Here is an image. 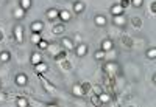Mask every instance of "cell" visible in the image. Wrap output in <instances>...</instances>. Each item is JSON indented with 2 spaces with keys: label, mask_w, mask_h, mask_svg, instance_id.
Segmentation results:
<instances>
[{
  "label": "cell",
  "mask_w": 156,
  "mask_h": 107,
  "mask_svg": "<svg viewBox=\"0 0 156 107\" xmlns=\"http://www.w3.org/2000/svg\"><path fill=\"white\" fill-rule=\"evenodd\" d=\"M12 39L17 42V44H22L23 42V26L20 23H16L14 28H12Z\"/></svg>",
  "instance_id": "6da1fadb"
},
{
  "label": "cell",
  "mask_w": 156,
  "mask_h": 107,
  "mask_svg": "<svg viewBox=\"0 0 156 107\" xmlns=\"http://www.w3.org/2000/svg\"><path fill=\"white\" fill-rule=\"evenodd\" d=\"M61 47L64 50H67V51H72L75 48V42H73V39L72 37H67V36H62L61 39Z\"/></svg>",
  "instance_id": "7a4b0ae2"
},
{
  "label": "cell",
  "mask_w": 156,
  "mask_h": 107,
  "mask_svg": "<svg viewBox=\"0 0 156 107\" xmlns=\"http://www.w3.org/2000/svg\"><path fill=\"white\" fill-rule=\"evenodd\" d=\"M73 50H75V55H76L78 58H84V56L87 55V51H89V45L81 42V44H78Z\"/></svg>",
  "instance_id": "3957f363"
},
{
  "label": "cell",
  "mask_w": 156,
  "mask_h": 107,
  "mask_svg": "<svg viewBox=\"0 0 156 107\" xmlns=\"http://www.w3.org/2000/svg\"><path fill=\"white\" fill-rule=\"evenodd\" d=\"M14 82H16L17 87H25V85L28 84V76L25 75V73H17L14 76Z\"/></svg>",
  "instance_id": "277c9868"
},
{
  "label": "cell",
  "mask_w": 156,
  "mask_h": 107,
  "mask_svg": "<svg viewBox=\"0 0 156 107\" xmlns=\"http://www.w3.org/2000/svg\"><path fill=\"white\" fill-rule=\"evenodd\" d=\"M112 23H114L115 26H119V28H125L126 23H128V19H126V16H125V14L114 16V17H112Z\"/></svg>",
  "instance_id": "5b68a950"
},
{
  "label": "cell",
  "mask_w": 156,
  "mask_h": 107,
  "mask_svg": "<svg viewBox=\"0 0 156 107\" xmlns=\"http://www.w3.org/2000/svg\"><path fill=\"white\" fill-rule=\"evenodd\" d=\"M105 72L108 73V76H115V73H119L120 69L119 65H117V62H109L105 65Z\"/></svg>",
  "instance_id": "8992f818"
},
{
  "label": "cell",
  "mask_w": 156,
  "mask_h": 107,
  "mask_svg": "<svg viewBox=\"0 0 156 107\" xmlns=\"http://www.w3.org/2000/svg\"><path fill=\"white\" fill-rule=\"evenodd\" d=\"M51 33H53L55 36H62L64 33H66V23L64 22L55 23L53 26H51Z\"/></svg>",
  "instance_id": "52a82bcc"
},
{
  "label": "cell",
  "mask_w": 156,
  "mask_h": 107,
  "mask_svg": "<svg viewBox=\"0 0 156 107\" xmlns=\"http://www.w3.org/2000/svg\"><path fill=\"white\" fill-rule=\"evenodd\" d=\"M58 14H59V9H56V8H48V9L45 11V17H47L48 22L58 20Z\"/></svg>",
  "instance_id": "ba28073f"
},
{
  "label": "cell",
  "mask_w": 156,
  "mask_h": 107,
  "mask_svg": "<svg viewBox=\"0 0 156 107\" xmlns=\"http://www.w3.org/2000/svg\"><path fill=\"white\" fill-rule=\"evenodd\" d=\"M58 20L64 22V23H67L72 20V12L69 9H59V14H58Z\"/></svg>",
  "instance_id": "9c48e42d"
},
{
  "label": "cell",
  "mask_w": 156,
  "mask_h": 107,
  "mask_svg": "<svg viewBox=\"0 0 156 107\" xmlns=\"http://www.w3.org/2000/svg\"><path fill=\"white\" fill-rule=\"evenodd\" d=\"M94 23H95V26H98V28H105V26L108 25V19H106V16H103V14H95Z\"/></svg>",
  "instance_id": "30bf717a"
},
{
  "label": "cell",
  "mask_w": 156,
  "mask_h": 107,
  "mask_svg": "<svg viewBox=\"0 0 156 107\" xmlns=\"http://www.w3.org/2000/svg\"><path fill=\"white\" fill-rule=\"evenodd\" d=\"M33 70H34V73H37V75H44V73L48 72V64H45V62L41 61L39 64L33 65Z\"/></svg>",
  "instance_id": "8fae6325"
},
{
  "label": "cell",
  "mask_w": 156,
  "mask_h": 107,
  "mask_svg": "<svg viewBox=\"0 0 156 107\" xmlns=\"http://www.w3.org/2000/svg\"><path fill=\"white\" fill-rule=\"evenodd\" d=\"M25 16H27V11L22 9L19 5L12 9V17H14L16 20H22V19H25Z\"/></svg>",
  "instance_id": "7c38bea8"
},
{
  "label": "cell",
  "mask_w": 156,
  "mask_h": 107,
  "mask_svg": "<svg viewBox=\"0 0 156 107\" xmlns=\"http://www.w3.org/2000/svg\"><path fill=\"white\" fill-rule=\"evenodd\" d=\"M42 30H44V22L42 20L31 22V25H30V31L31 33H42Z\"/></svg>",
  "instance_id": "4fadbf2b"
},
{
  "label": "cell",
  "mask_w": 156,
  "mask_h": 107,
  "mask_svg": "<svg viewBox=\"0 0 156 107\" xmlns=\"http://www.w3.org/2000/svg\"><path fill=\"white\" fill-rule=\"evenodd\" d=\"M109 12H111V14H112V17L114 16H120V14H125V9L119 5V2H117V3H114L111 8H109Z\"/></svg>",
  "instance_id": "5bb4252c"
},
{
  "label": "cell",
  "mask_w": 156,
  "mask_h": 107,
  "mask_svg": "<svg viewBox=\"0 0 156 107\" xmlns=\"http://www.w3.org/2000/svg\"><path fill=\"white\" fill-rule=\"evenodd\" d=\"M73 12L75 14H81V12L86 9V3L84 2H81V0H76V2H73Z\"/></svg>",
  "instance_id": "9a60e30c"
},
{
  "label": "cell",
  "mask_w": 156,
  "mask_h": 107,
  "mask_svg": "<svg viewBox=\"0 0 156 107\" xmlns=\"http://www.w3.org/2000/svg\"><path fill=\"white\" fill-rule=\"evenodd\" d=\"M101 50L103 51H112L114 50V42H112V39H105V41L101 42Z\"/></svg>",
  "instance_id": "2e32d148"
},
{
  "label": "cell",
  "mask_w": 156,
  "mask_h": 107,
  "mask_svg": "<svg viewBox=\"0 0 156 107\" xmlns=\"http://www.w3.org/2000/svg\"><path fill=\"white\" fill-rule=\"evenodd\" d=\"M11 61V53L8 50H0V64H8Z\"/></svg>",
  "instance_id": "e0dca14e"
},
{
  "label": "cell",
  "mask_w": 156,
  "mask_h": 107,
  "mask_svg": "<svg viewBox=\"0 0 156 107\" xmlns=\"http://www.w3.org/2000/svg\"><path fill=\"white\" fill-rule=\"evenodd\" d=\"M98 99L101 104H109L112 101V96H111V93H106V92H101L100 95H98Z\"/></svg>",
  "instance_id": "ac0fdd59"
},
{
  "label": "cell",
  "mask_w": 156,
  "mask_h": 107,
  "mask_svg": "<svg viewBox=\"0 0 156 107\" xmlns=\"http://www.w3.org/2000/svg\"><path fill=\"white\" fill-rule=\"evenodd\" d=\"M42 61V55H41V51H33L31 53V58H30V62L31 65H36Z\"/></svg>",
  "instance_id": "d6986e66"
},
{
  "label": "cell",
  "mask_w": 156,
  "mask_h": 107,
  "mask_svg": "<svg viewBox=\"0 0 156 107\" xmlns=\"http://www.w3.org/2000/svg\"><path fill=\"white\" fill-rule=\"evenodd\" d=\"M67 53H69L67 50H64V48H61V50H59V51L56 53V55H53V59H55V61H58V62H61L62 59H66V56H67Z\"/></svg>",
  "instance_id": "ffe728a7"
},
{
  "label": "cell",
  "mask_w": 156,
  "mask_h": 107,
  "mask_svg": "<svg viewBox=\"0 0 156 107\" xmlns=\"http://www.w3.org/2000/svg\"><path fill=\"white\" fill-rule=\"evenodd\" d=\"M61 48H62V47H61L59 44H48V48H47V50H48L50 55L53 56V55H56V53H58Z\"/></svg>",
  "instance_id": "44dd1931"
},
{
  "label": "cell",
  "mask_w": 156,
  "mask_h": 107,
  "mask_svg": "<svg viewBox=\"0 0 156 107\" xmlns=\"http://www.w3.org/2000/svg\"><path fill=\"white\" fill-rule=\"evenodd\" d=\"M19 6L25 11H28L33 6V0H19Z\"/></svg>",
  "instance_id": "7402d4cb"
},
{
  "label": "cell",
  "mask_w": 156,
  "mask_h": 107,
  "mask_svg": "<svg viewBox=\"0 0 156 107\" xmlns=\"http://www.w3.org/2000/svg\"><path fill=\"white\" fill-rule=\"evenodd\" d=\"M94 59H95V61H105V59H106V51H103L101 48L97 50V51L94 53Z\"/></svg>",
  "instance_id": "603a6c76"
},
{
  "label": "cell",
  "mask_w": 156,
  "mask_h": 107,
  "mask_svg": "<svg viewBox=\"0 0 156 107\" xmlns=\"http://www.w3.org/2000/svg\"><path fill=\"white\" fill-rule=\"evenodd\" d=\"M42 39V36H41V33H31V36H30V42L33 44V45H37V42Z\"/></svg>",
  "instance_id": "cb8c5ba5"
},
{
  "label": "cell",
  "mask_w": 156,
  "mask_h": 107,
  "mask_svg": "<svg viewBox=\"0 0 156 107\" xmlns=\"http://www.w3.org/2000/svg\"><path fill=\"white\" fill-rule=\"evenodd\" d=\"M16 105H17V107H28L30 102H28L27 98H17V99H16Z\"/></svg>",
  "instance_id": "d4e9b609"
},
{
  "label": "cell",
  "mask_w": 156,
  "mask_h": 107,
  "mask_svg": "<svg viewBox=\"0 0 156 107\" xmlns=\"http://www.w3.org/2000/svg\"><path fill=\"white\" fill-rule=\"evenodd\" d=\"M48 44H50V42L47 41V39H41V41L37 42V48L41 50V51H44V50L48 48Z\"/></svg>",
  "instance_id": "484cf974"
},
{
  "label": "cell",
  "mask_w": 156,
  "mask_h": 107,
  "mask_svg": "<svg viewBox=\"0 0 156 107\" xmlns=\"http://www.w3.org/2000/svg\"><path fill=\"white\" fill-rule=\"evenodd\" d=\"M145 56H147V59H156V48L154 47H151V48H148L147 50V53H145Z\"/></svg>",
  "instance_id": "4316f807"
},
{
  "label": "cell",
  "mask_w": 156,
  "mask_h": 107,
  "mask_svg": "<svg viewBox=\"0 0 156 107\" xmlns=\"http://www.w3.org/2000/svg\"><path fill=\"white\" fill-rule=\"evenodd\" d=\"M81 92H83V95H87V93L90 92V87H92V84H89V82H81Z\"/></svg>",
  "instance_id": "83f0119b"
},
{
  "label": "cell",
  "mask_w": 156,
  "mask_h": 107,
  "mask_svg": "<svg viewBox=\"0 0 156 107\" xmlns=\"http://www.w3.org/2000/svg\"><path fill=\"white\" fill-rule=\"evenodd\" d=\"M131 25H133V28H140L142 26V20L139 19V17H131Z\"/></svg>",
  "instance_id": "f1b7e54d"
},
{
  "label": "cell",
  "mask_w": 156,
  "mask_h": 107,
  "mask_svg": "<svg viewBox=\"0 0 156 107\" xmlns=\"http://www.w3.org/2000/svg\"><path fill=\"white\" fill-rule=\"evenodd\" d=\"M72 92H73V95H75V96H84V95H83V92H81V85H80V84H75Z\"/></svg>",
  "instance_id": "f546056e"
},
{
  "label": "cell",
  "mask_w": 156,
  "mask_h": 107,
  "mask_svg": "<svg viewBox=\"0 0 156 107\" xmlns=\"http://www.w3.org/2000/svg\"><path fill=\"white\" fill-rule=\"evenodd\" d=\"M129 5L134 6V8H140L144 5V0H129Z\"/></svg>",
  "instance_id": "4dcf8cb0"
},
{
  "label": "cell",
  "mask_w": 156,
  "mask_h": 107,
  "mask_svg": "<svg viewBox=\"0 0 156 107\" xmlns=\"http://www.w3.org/2000/svg\"><path fill=\"white\" fill-rule=\"evenodd\" d=\"M90 90H94V95H100V93L103 92V87L101 85H92Z\"/></svg>",
  "instance_id": "1f68e13d"
},
{
  "label": "cell",
  "mask_w": 156,
  "mask_h": 107,
  "mask_svg": "<svg viewBox=\"0 0 156 107\" xmlns=\"http://www.w3.org/2000/svg\"><path fill=\"white\" fill-rule=\"evenodd\" d=\"M59 64H61V67H64V69H67V70H70V69H72V65H70V62H69L67 59H62Z\"/></svg>",
  "instance_id": "d6a6232c"
},
{
  "label": "cell",
  "mask_w": 156,
  "mask_h": 107,
  "mask_svg": "<svg viewBox=\"0 0 156 107\" xmlns=\"http://www.w3.org/2000/svg\"><path fill=\"white\" fill-rule=\"evenodd\" d=\"M90 102H92V105H101V102L98 99V95H94L92 98H90Z\"/></svg>",
  "instance_id": "836d02e7"
},
{
  "label": "cell",
  "mask_w": 156,
  "mask_h": 107,
  "mask_svg": "<svg viewBox=\"0 0 156 107\" xmlns=\"http://www.w3.org/2000/svg\"><path fill=\"white\" fill-rule=\"evenodd\" d=\"M119 5H120L123 9H126L128 6H131V5H129V0H120V2H119Z\"/></svg>",
  "instance_id": "e575fe53"
},
{
  "label": "cell",
  "mask_w": 156,
  "mask_h": 107,
  "mask_svg": "<svg viewBox=\"0 0 156 107\" xmlns=\"http://www.w3.org/2000/svg\"><path fill=\"white\" fill-rule=\"evenodd\" d=\"M122 44L126 45V47H131V41H129V37H123L122 39Z\"/></svg>",
  "instance_id": "d590c367"
},
{
  "label": "cell",
  "mask_w": 156,
  "mask_h": 107,
  "mask_svg": "<svg viewBox=\"0 0 156 107\" xmlns=\"http://www.w3.org/2000/svg\"><path fill=\"white\" fill-rule=\"evenodd\" d=\"M150 11H151V14H154V12H156V2H151V5H150Z\"/></svg>",
  "instance_id": "8d00e7d4"
},
{
  "label": "cell",
  "mask_w": 156,
  "mask_h": 107,
  "mask_svg": "<svg viewBox=\"0 0 156 107\" xmlns=\"http://www.w3.org/2000/svg\"><path fill=\"white\" fill-rule=\"evenodd\" d=\"M3 39H5V34H3L2 30H0V42H3Z\"/></svg>",
  "instance_id": "74e56055"
},
{
  "label": "cell",
  "mask_w": 156,
  "mask_h": 107,
  "mask_svg": "<svg viewBox=\"0 0 156 107\" xmlns=\"http://www.w3.org/2000/svg\"><path fill=\"white\" fill-rule=\"evenodd\" d=\"M0 90H2V81H0Z\"/></svg>",
  "instance_id": "f35d334b"
}]
</instances>
